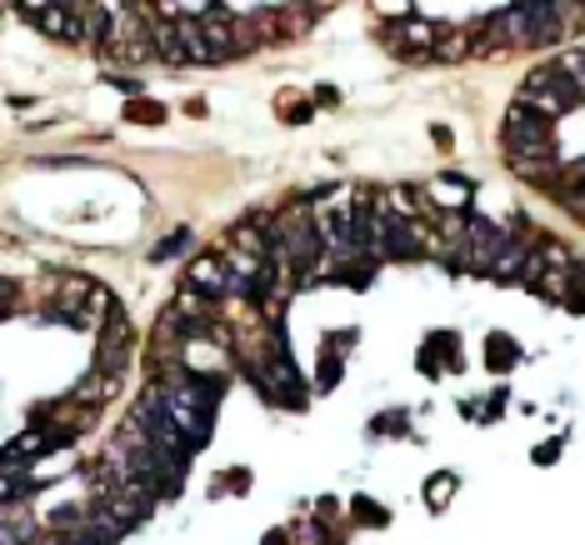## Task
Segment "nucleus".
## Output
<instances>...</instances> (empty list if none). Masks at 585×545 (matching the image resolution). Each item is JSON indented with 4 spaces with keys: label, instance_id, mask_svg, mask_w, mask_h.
<instances>
[{
    "label": "nucleus",
    "instance_id": "1",
    "mask_svg": "<svg viewBox=\"0 0 585 545\" xmlns=\"http://www.w3.org/2000/svg\"><path fill=\"white\" fill-rule=\"evenodd\" d=\"M585 100V86L571 75V65H536V71L525 75L521 96H515V106H525V111L546 115V121H556V115L575 111Z\"/></svg>",
    "mask_w": 585,
    "mask_h": 545
},
{
    "label": "nucleus",
    "instance_id": "2",
    "mask_svg": "<svg viewBox=\"0 0 585 545\" xmlns=\"http://www.w3.org/2000/svg\"><path fill=\"white\" fill-rule=\"evenodd\" d=\"M550 125L556 121L525 111V106H511V115H506V150H511L515 165L531 171V165L556 161V136H550Z\"/></svg>",
    "mask_w": 585,
    "mask_h": 545
},
{
    "label": "nucleus",
    "instance_id": "3",
    "mask_svg": "<svg viewBox=\"0 0 585 545\" xmlns=\"http://www.w3.org/2000/svg\"><path fill=\"white\" fill-rule=\"evenodd\" d=\"M25 11V21L46 30L55 40H75V46H86V5H55V0H30V5H15Z\"/></svg>",
    "mask_w": 585,
    "mask_h": 545
},
{
    "label": "nucleus",
    "instance_id": "4",
    "mask_svg": "<svg viewBox=\"0 0 585 545\" xmlns=\"http://www.w3.org/2000/svg\"><path fill=\"white\" fill-rule=\"evenodd\" d=\"M196 25H200V36H206V46H211V61H225V55L246 50V36L236 30V15L225 11V5H200Z\"/></svg>",
    "mask_w": 585,
    "mask_h": 545
},
{
    "label": "nucleus",
    "instance_id": "5",
    "mask_svg": "<svg viewBox=\"0 0 585 545\" xmlns=\"http://www.w3.org/2000/svg\"><path fill=\"white\" fill-rule=\"evenodd\" d=\"M190 290H196V296H225V290H236L231 256H200V261L190 265Z\"/></svg>",
    "mask_w": 585,
    "mask_h": 545
},
{
    "label": "nucleus",
    "instance_id": "6",
    "mask_svg": "<svg viewBox=\"0 0 585 545\" xmlns=\"http://www.w3.org/2000/svg\"><path fill=\"white\" fill-rule=\"evenodd\" d=\"M440 36H446V30H440L436 21H421V15H400V21H396V40L406 46V55H411V61L436 55Z\"/></svg>",
    "mask_w": 585,
    "mask_h": 545
},
{
    "label": "nucleus",
    "instance_id": "7",
    "mask_svg": "<svg viewBox=\"0 0 585 545\" xmlns=\"http://www.w3.org/2000/svg\"><path fill=\"white\" fill-rule=\"evenodd\" d=\"M475 46H481V40H475L471 30H446L436 46V61H465V55H475Z\"/></svg>",
    "mask_w": 585,
    "mask_h": 545
},
{
    "label": "nucleus",
    "instance_id": "8",
    "mask_svg": "<svg viewBox=\"0 0 585 545\" xmlns=\"http://www.w3.org/2000/svg\"><path fill=\"white\" fill-rule=\"evenodd\" d=\"M181 246H186V231H181V236H171V240H165V246L155 250V261H171V256H175V250H181Z\"/></svg>",
    "mask_w": 585,
    "mask_h": 545
},
{
    "label": "nucleus",
    "instance_id": "9",
    "mask_svg": "<svg viewBox=\"0 0 585 545\" xmlns=\"http://www.w3.org/2000/svg\"><path fill=\"white\" fill-rule=\"evenodd\" d=\"M565 65H571V75H575V80H581V86H585V50H581V55H571V61H565Z\"/></svg>",
    "mask_w": 585,
    "mask_h": 545
},
{
    "label": "nucleus",
    "instance_id": "10",
    "mask_svg": "<svg viewBox=\"0 0 585 545\" xmlns=\"http://www.w3.org/2000/svg\"><path fill=\"white\" fill-rule=\"evenodd\" d=\"M581 11H585V5H581Z\"/></svg>",
    "mask_w": 585,
    "mask_h": 545
}]
</instances>
